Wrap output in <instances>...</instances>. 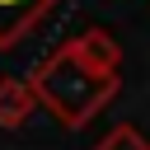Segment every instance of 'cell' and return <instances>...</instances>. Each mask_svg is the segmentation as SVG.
<instances>
[{
    "instance_id": "obj_3",
    "label": "cell",
    "mask_w": 150,
    "mask_h": 150,
    "mask_svg": "<svg viewBox=\"0 0 150 150\" xmlns=\"http://www.w3.org/2000/svg\"><path fill=\"white\" fill-rule=\"evenodd\" d=\"M38 108V89L33 80H19V75H5L0 80V131H14L33 117Z\"/></svg>"
},
{
    "instance_id": "obj_1",
    "label": "cell",
    "mask_w": 150,
    "mask_h": 150,
    "mask_svg": "<svg viewBox=\"0 0 150 150\" xmlns=\"http://www.w3.org/2000/svg\"><path fill=\"white\" fill-rule=\"evenodd\" d=\"M117 66L122 52L108 33L89 28L70 42H61L28 80L38 89V103L61 122V127H84L112 94H117Z\"/></svg>"
},
{
    "instance_id": "obj_4",
    "label": "cell",
    "mask_w": 150,
    "mask_h": 150,
    "mask_svg": "<svg viewBox=\"0 0 150 150\" xmlns=\"http://www.w3.org/2000/svg\"><path fill=\"white\" fill-rule=\"evenodd\" d=\"M94 150H150V141H145L136 127H127V122H122V127H112V131H108Z\"/></svg>"
},
{
    "instance_id": "obj_2",
    "label": "cell",
    "mask_w": 150,
    "mask_h": 150,
    "mask_svg": "<svg viewBox=\"0 0 150 150\" xmlns=\"http://www.w3.org/2000/svg\"><path fill=\"white\" fill-rule=\"evenodd\" d=\"M61 0H0V47H14L28 28H38Z\"/></svg>"
}]
</instances>
